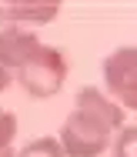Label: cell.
Here are the masks:
<instances>
[{
	"label": "cell",
	"instance_id": "obj_4",
	"mask_svg": "<svg viewBox=\"0 0 137 157\" xmlns=\"http://www.w3.org/2000/svg\"><path fill=\"white\" fill-rule=\"evenodd\" d=\"M37 47H40V40H37L30 30H20V27H0V63H3L10 74H17Z\"/></svg>",
	"mask_w": 137,
	"mask_h": 157
},
{
	"label": "cell",
	"instance_id": "obj_2",
	"mask_svg": "<svg viewBox=\"0 0 137 157\" xmlns=\"http://www.w3.org/2000/svg\"><path fill=\"white\" fill-rule=\"evenodd\" d=\"M13 77H17V84L30 97L47 100V97L57 94L64 87V80H67V57H64V50H57L50 44H40Z\"/></svg>",
	"mask_w": 137,
	"mask_h": 157
},
{
	"label": "cell",
	"instance_id": "obj_1",
	"mask_svg": "<svg viewBox=\"0 0 137 157\" xmlns=\"http://www.w3.org/2000/svg\"><path fill=\"white\" fill-rule=\"evenodd\" d=\"M120 127H124V110L110 97L97 87H80L57 144L64 157H101L110 147V134Z\"/></svg>",
	"mask_w": 137,
	"mask_h": 157
},
{
	"label": "cell",
	"instance_id": "obj_6",
	"mask_svg": "<svg viewBox=\"0 0 137 157\" xmlns=\"http://www.w3.org/2000/svg\"><path fill=\"white\" fill-rule=\"evenodd\" d=\"M13 157H64L57 137H37L30 144H24V151H17Z\"/></svg>",
	"mask_w": 137,
	"mask_h": 157
},
{
	"label": "cell",
	"instance_id": "obj_10",
	"mask_svg": "<svg viewBox=\"0 0 137 157\" xmlns=\"http://www.w3.org/2000/svg\"><path fill=\"white\" fill-rule=\"evenodd\" d=\"M0 157H13V151L10 147H0Z\"/></svg>",
	"mask_w": 137,
	"mask_h": 157
},
{
	"label": "cell",
	"instance_id": "obj_9",
	"mask_svg": "<svg viewBox=\"0 0 137 157\" xmlns=\"http://www.w3.org/2000/svg\"><path fill=\"white\" fill-rule=\"evenodd\" d=\"M10 80H13V74H10V70H7L3 63H0V94H3L7 87H10Z\"/></svg>",
	"mask_w": 137,
	"mask_h": 157
},
{
	"label": "cell",
	"instance_id": "obj_5",
	"mask_svg": "<svg viewBox=\"0 0 137 157\" xmlns=\"http://www.w3.org/2000/svg\"><path fill=\"white\" fill-rule=\"evenodd\" d=\"M60 13L57 3H0V24L3 27H44Z\"/></svg>",
	"mask_w": 137,
	"mask_h": 157
},
{
	"label": "cell",
	"instance_id": "obj_3",
	"mask_svg": "<svg viewBox=\"0 0 137 157\" xmlns=\"http://www.w3.org/2000/svg\"><path fill=\"white\" fill-rule=\"evenodd\" d=\"M104 87L114 104L124 110H137V47H117L104 57Z\"/></svg>",
	"mask_w": 137,
	"mask_h": 157
},
{
	"label": "cell",
	"instance_id": "obj_8",
	"mask_svg": "<svg viewBox=\"0 0 137 157\" xmlns=\"http://www.w3.org/2000/svg\"><path fill=\"white\" fill-rule=\"evenodd\" d=\"M13 137H17V117L0 107V147H10Z\"/></svg>",
	"mask_w": 137,
	"mask_h": 157
},
{
	"label": "cell",
	"instance_id": "obj_7",
	"mask_svg": "<svg viewBox=\"0 0 137 157\" xmlns=\"http://www.w3.org/2000/svg\"><path fill=\"white\" fill-rule=\"evenodd\" d=\"M114 157H137V127H120L114 144H110Z\"/></svg>",
	"mask_w": 137,
	"mask_h": 157
}]
</instances>
